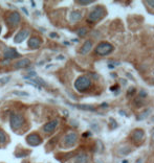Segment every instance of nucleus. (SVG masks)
<instances>
[{
  "label": "nucleus",
  "instance_id": "nucleus-29",
  "mask_svg": "<svg viewBox=\"0 0 154 163\" xmlns=\"http://www.w3.org/2000/svg\"><path fill=\"white\" fill-rule=\"evenodd\" d=\"M11 80V78L10 76H6V78H0V84H2V85H4V84H7Z\"/></svg>",
  "mask_w": 154,
  "mask_h": 163
},
{
  "label": "nucleus",
  "instance_id": "nucleus-3",
  "mask_svg": "<svg viewBox=\"0 0 154 163\" xmlns=\"http://www.w3.org/2000/svg\"><path fill=\"white\" fill-rule=\"evenodd\" d=\"M106 14H107V11L104 6H97L89 12L88 17H87V21L89 23H96V22L100 21V20L106 16Z\"/></svg>",
  "mask_w": 154,
  "mask_h": 163
},
{
  "label": "nucleus",
  "instance_id": "nucleus-25",
  "mask_svg": "<svg viewBox=\"0 0 154 163\" xmlns=\"http://www.w3.org/2000/svg\"><path fill=\"white\" fill-rule=\"evenodd\" d=\"M135 92H136V89H135V87H130V88H128V90H127V97H130V96H133L135 94Z\"/></svg>",
  "mask_w": 154,
  "mask_h": 163
},
{
  "label": "nucleus",
  "instance_id": "nucleus-39",
  "mask_svg": "<svg viewBox=\"0 0 154 163\" xmlns=\"http://www.w3.org/2000/svg\"><path fill=\"white\" fill-rule=\"evenodd\" d=\"M107 67H108L109 69H114V68H115V66L111 65V64H108V66H107Z\"/></svg>",
  "mask_w": 154,
  "mask_h": 163
},
{
  "label": "nucleus",
  "instance_id": "nucleus-43",
  "mask_svg": "<svg viewBox=\"0 0 154 163\" xmlns=\"http://www.w3.org/2000/svg\"><path fill=\"white\" fill-rule=\"evenodd\" d=\"M73 42H74V43H78V42H79V40H78V39H73Z\"/></svg>",
  "mask_w": 154,
  "mask_h": 163
},
{
  "label": "nucleus",
  "instance_id": "nucleus-9",
  "mask_svg": "<svg viewBox=\"0 0 154 163\" xmlns=\"http://www.w3.org/2000/svg\"><path fill=\"white\" fill-rule=\"evenodd\" d=\"M30 35V30L29 28H22L20 29L19 32H17L16 35H15L14 37V42L16 43V44H20V43L24 42L26 39H29Z\"/></svg>",
  "mask_w": 154,
  "mask_h": 163
},
{
  "label": "nucleus",
  "instance_id": "nucleus-37",
  "mask_svg": "<svg viewBox=\"0 0 154 163\" xmlns=\"http://www.w3.org/2000/svg\"><path fill=\"white\" fill-rule=\"evenodd\" d=\"M64 59H65V58H64V55H58V57H57V60H64Z\"/></svg>",
  "mask_w": 154,
  "mask_h": 163
},
{
  "label": "nucleus",
  "instance_id": "nucleus-36",
  "mask_svg": "<svg viewBox=\"0 0 154 163\" xmlns=\"http://www.w3.org/2000/svg\"><path fill=\"white\" fill-rule=\"evenodd\" d=\"M101 107H102V108H107V107H108V104H107V103H103L102 105H101Z\"/></svg>",
  "mask_w": 154,
  "mask_h": 163
},
{
  "label": "nucleus",
  "instance_id": "nucleus-21",
  "mask_svg": "<svg viewBox=\"0 0 154 163\" xmlns=\"http://www.w3.org/2000/svg\"><path fill=\"white\" fill-rule=\"evenodd\" d=\"M131 152H132V149L130 146H123L119 149V155H120V156H127Z\"/></svg>",
  "mask_w": 154,
  "mask_h": 163
},
{
  "label": "nucleus",
  "instance_id": "nucleus-35",
  "mask_svg": "<svg viewBox=\"0 0 154 163\" xmlns=\"http://www.w3.org/2000/svg\"><path fill=\"white\" fill-rule=\"evenodd\" d=\"M119 113L120 114V115H122V116H127V115H126V112L125 111H122V110H120L119 111Z\"/></svg>",
  "mask_w": 154,
  "mask_h": 163
},
{
  "label": "nucleus",
  "instance_id": "nucleus-2",
  "mask_svg": "<svg viewBox=\"0 0 154 163\" xmlns=\"http://www.w3.org/2000/svg\"><path fill=\"white\" fill-rule=\"evenodd\" d=\"M25 126V117L23 114L13 112L10 115V127L13 131H19Z\"/></svg>",
  "mask_w": 154,
  "mask_h": 163
},
{
  "label": "nucleus",
  "instance_id": "nucleus-19",
  "mask_svg": "<svg viewBox=\"0 0 154 163\" xmlns=\"http://www.w3.org/2000/svg\"><path fill=\"white\" fill-rule=\"evenodd\" d=\"M30 82H33V83H35L36 85H38V86H40L41 88L42 87H47V84L45 83V81L44 80H42V78H32V80H30Z\"/></svg>",
  "mask_w": 154,
  "mask_h": 163
},
{
  "label": "nucleus",
  "instance_id": "nucleus-4",
  "mask_svg": "<svg viewBox=\"0 0 154 163\" xmlns=\"http://www.w3.org/2000/svg\"><path fill=\"white\" fill-rule=\"evenodd\" d=\"M114 50V47L111 43L109 42H105V41H102L99 44L97 45V47L94 48V51L97 55L100 57H106V55H109L110 53H112Z\"/></svg>",
  "mask_w": 154,
  "mask_h": 163
},
{
  "label": "nucleus",
  "instance_id": "nucleus-16",
  "mask_svg": "<svg viewBox=\"0 0 154 163\" xmlns=\"http://www.w3.org/2000/svg\"><path fill=\"white\" fill-rule=\"evenodd\" d=\"M83 18V15H82V12L80 11H73L70 12V14H69V21L71 22V23H76V22H79L80 20Z\"/></svg>",
  "mask_w": 154,
  "mask_h": 163
},
{
  "label": "nucleus",
  "instance_id": "nucleus-45",
  "mask_svg": "<svg viewBox=\"0 0 154 163\" xmlns=\"http://www.w3.org/2000/svg\"><path fill=\"white\" fill-rule=\"evenodd\" d=\"M1 30H2V27H1V25H0V34H1Z\"/></svg>",
  "mask_w": 154,
  "mask_h": 163
},
{
  "label": "nucleus",
  "instance_id": "nucleus-22",
  "mask_svg": "<svg viewBox=\"0 0 154 163\" xmlns=\"http://www.w3.org/2000/svg\"><path fill=\"white\" fill-rule=\"evenodd\" d=\"M77 35L80 38H84L85 36L88 34V28L87 27H80L79 29H77Z\"/></svg>",
  "mask_w": 154,
  "mask_h": 163
},
{
  "label": "nucleus",
  "instance_id": "nucleus-15",
  "mask_svg": "<svg viewBox=\"0 0 154 163\" xmlns=\"http://www.w3.org/2000/svg\"><path fill=\"white\" fill-rule=\"evenodd\" d=\"M89 162V156L85 152L79 153L78 155L74 156V163H88Z\"/></svg>",
  "mask_w": 154,
  "mask_h": 163
},
{
  "label": "nucleus",
  "instance_id": "nucleus-41",
  "mask_svg": "<svg viewBox=\"0 0 154 163\" xmlns=\"http://www.w3.org/2000/svg\"><path fill=\"white\" fill-rule=\"evenodd\" d=\"M151 139H152V141H154V130L152 132V136H151Z\"/></svg>",
  "mask_w": 154,
  "mask_h": 163
},
{
  "label": "nucleus",
  "instance_id": "nucleus-8",
  "mask_svg": "<svg viewBox=\"0 0 154 163\" xmlns=\"http://www.w3.org/2000/svg\"><path fill=\"white\" fill-rule=\"evenodd\" d=\"M59 123H60V121H59V119H51L48 122H46L44 126L42 127V131L44 132L45 134H51L53 133V132L57 130Z\"/></svg>",
  "mask_w": 154,
  "mask_h": 163
},
{
  "label": "nucleus",
  "instance_id": "nucleus-34",
  "mask_svg": "<svg viewBox=\"0 0 154 163\" xmlns=\"http://www.w3.org/2000/svg\"><path fill=\"white\" fill-rule=\"evenodd\" d=\"M88 136H91V133H90V132H87V133H84V134H83V137H88Z\"/></svg>",
  "mask_w": 154,
  "mask_h": 163
},
{
  "label": "nucleus",
  "instance_id": "nucleus-42",
  "mask_svg": "<svg viewBox=\"0 0 154 163\" xmlns=\"http://www.w3.org/2000/svg\"><path fill=\"white\" fill-rule=\"evenodd\" d=\"M122 163H129V161H128L127 159H124V160L122 161Z\"/></svg>",
  "mask_w": 154,
  "mask_h": 163
},
{
  "label": "nucleus",
  "instance_id": "nucleus-1",
  "mask_svg": "<svg viewBox=\"0 0 154 163\" xmlns=\"http://www.w3.org/2000/svg\"><path fill=\"white\" fill-rule=\"evenodd\" d=\"M92 80L88 75H80L73 83V87L79 93H85L92 87Z\"/></svg>",
  "mask_w": 154,
  "mask_h": 163
},
{
  "label": "nucleus",
  "instance_id": "nucleus-12",
  "mask_svg": "<svg viewBox=\"0 0 154 163\" xmlns=\"http://www.w3.org/2000/svg\"><path fill=\"white\" fill-rule=\"evenodd\" d=\"M42 45V40L40 37L38 36H34V37H30L27 40V46L30 49H39Z\"/></svg>",
  "mask_w": 154,
  "mask_h": 163
},
{
  "label": "nucleus",
  "instance_id": "nucleus-38",
  "mask_svg": "<svg viewBox=\"0 0 154 163\" xmlns=\"http://www.w3.org/2000/svg\"><path fill=\"white\" fill-rule=\"evenodd\" d=\"M135 163H143V159H142V158H138V159H136Z\"/></svg>",
  "mask_w": 154,
  "mask_h": 163
},
{
  "label": "nucleus",
  "instance_id": "nucleus-17",
  "mask_svg": "<svg viewBox=\"0 0 154 163\" xmlns=\"http://www.w3.org/2000/svg\"><path fill=\"white\" fill-rule=\"evenodd\" d=\"M151 109L150 108H148V109H145L143 112H140V115L137 116V120L138 121H142V120H145V119H147L149 116H150V114H151Z\"/></svg>",
  "mask_w": 154,
  "mask_h": 163
},
{
  "label": "nucleus",
  "instance_id": "nucleus-31",
  "mask_svg": "<svg viewBox=\"0 0 154 163\" xmlns=\"http://www.w3.org/2000/svg\"><path fill=\"white\" fill-rule=\"evenodd\" d=\"M147 6H149L151 9H154V0H149V1H146Z\"/></svg>",
  "mask_w": 154,
  "mask_h": 163
},
{
  "label": "nucleus",
  "instance_id": "nucleus-28",
  "mask_svg": "<svg viewBox=\"0 0 154 163\" xmlns=\"http://www.w3.org/2000/svg\"><path fill=\"white\" fill-rule=\"evenodd\" d=\"M30 153H26V152H18V153H16V157L17 158H23V157H26Z\"/></svg>",
  "mask_w": 154,
  "mask_h": 163
},
{
  "label": "nucleus",
  "instance_id": "nucleus-32",
  "mask_svg": "<svg viewBox=\"0 0 154 163\" xmlns=\"http://www.w3.org/2000/svg\"><path fill=\"white\" fill-rule=\"evenodd\" d=\"M49 37L50 38H58L59 36H58V34H56V32H51V34H49Z\"/></svg>",
  "mask_w": 154,
  "mask_h": 163
},
{
  "label": "nucleus",
  "instance_id": "nucleus-24",
  "mask_svg": "<svg viewBox=\"0 0 154 163\" xmlns=\"http://www.w3.org/2000/svg\"><path fill=\"white\" fill-rule=\"evenodd\" d=\"M77 3L80 4L81 6H90V4L94 3L93 0H78Z\"/></svg>",
  "mask_w": 154,
  "mask_h": 163
},
{
  "label": "nucleus",
  "instance_id": "nucleus-7",
  "mask_svg": "<svg viewBox=\"0 0 154 163\" xmlns=\"http://www.w3.org/2000/svg\"><path fill=\"white\" fill-rule=\"evenodd\" d=\"M26 143L30 146H38L42 143V137L38 133H30L25 137Z\"/></svg>",
  "mask_w": 154,
  "mask_h": 163
},
{
  "label": "nucleus",
  "instance_id": "nucleus-5",
  "mask_svg": "<svg viewBox=\"0 0 154 163\" xmlns=\"http://www.w3.org/2000/svg\"><path fill=\"white\" fill-rule=\"evenodd\" d=\"M79 140V135L77 132H68L67 134H65V136L62 139V144L65 147H73L77 144Z\"/></svg>",
  "mask_w": 154,
  "mask_h": 163
},
{
  "label": "nucleus",
  "instance_id": "nucleus-44",
  "mask_svg": "<svg viewBox=\"0 0 154 163\" xmlns=\"http://www.w3.org/2000/svg\"><path fill=\"white\" fill-rule=\"evenodd\" d=\"M32 6H33V7H35V6H36V3H35L34 1H32Z\"/></svg>",
  "mask_w": 154,
  "mask_h": 163
},
{
  "label": "nucleus",
  "instance_id": "nucleus-23",
  "mask_svg": "<svg viewBox=\"0 0 154 163\" xmlns=\"http://www.w3.org/2000/svg\"><path fill=\"white\" fill-rule=\"evenodd\" d=\"M37 78V72H36V71H30V72H27L26 75H23V78L27 81L32 80V78Z\"/></svg>",
  "mask_w": 154,
  "mask_h": 163
},
{
  "label": "nucleus",
  "instance_id": "nucleus-33",
  "mask_svg": "<svg viewBox=\"0 0 154 163\" xmlns=\"http://www.w3.org/2000/svg\"><path fill=\"white\" fill-rule=\"evenodd\" d=\"M21 11H22L23 13H24L25 15H29V11H27V9H25V7H23V6H22V7H21Z\"/></svg>",
  "mask_w": 154,
  "mask_h": 163
},
{
  "label": "nucleus",
  "instance_id": "nucleus-30",
  "mask_svg": "<svg viewBox=\"0 0 154 163\" xmlns=\"http://www.w3.org/2000/svg\"><path fill=\"white\" fill-rule=\"evenodd\" d=\"M134 104H135V105H136L137 107L143 106V105H144V99H142V98H136V99H135V101H134Z\"/></svg>",
  "mask_w": 154,
  "mask_h": 163
},
{
  "label": "nucleus",
  "instance_id": "nucleus-20",
  "mask_svg": "<svg viewBox=\"0 0 154 163\" xmlns=\"http://www.w3.org/2000/svg\"><path fill=\"white\" fill-rule=\"evenodd\" d=\"M9 141L7 139V135L3 130H0V146H6Z\"/></svg>",
  "mask_w": 154,
  "mask_h": 163
},
{
  "label": "nucleus",
  "instance_id": "nucleus-10",
  "mask_svg": "<svg viewBox=\"0 0 154 163\" xmlns=\"http://www.w3.org/2000/svg\"><path fill=\"white\" fill-rule=\"evenodd\" d=\"M145 131H144L143 129H134L133 131L131 132V135H130V137H131L132 141L134 142V143L138 144L140 142H143L144 139H145Z\"/></svg>",
  "mask_w": 154,
  "mask_h": 163
},
{
  "label": "nucleus",
  "instance_id": "nucleus-26",
  "mask_svg": "<svg viewBox=\"0 0 154 163\" xmlns=\"http://www.w3.org/2000/svg\"><path fill=\"white\" fill-rule=\"evenodd\" d=\"M147 96H148V93L146 92V90H144V89H140V93H138V98L145 99L146 97H147Z\"/></svg>",
  "mask_w": 154,
  "mask_h": 163
},
{
  "label": "nucleus",
  "instance_id": "nucleus-13",
  "mask_svg": "<svg viewBox=\"0 0 154 163\" xmlns=\"http://www.w3.org/2000/svg\"><path fill=\"white\" fill-rule=\"evenodd\" d=\"M92 47H93V42H92L91 40H86L80 48V53L83 55H87V53H89L91 51Z\"/></svg>",
  "mask_w": 154,
  "mask_h": 163
},
{
  "label": "nucleus",
  "instance_id": "nucleus-27",
  "mask_svg": "<svg viewBox=\"0 0 154 163\" xmlns=\"http://www.w3.org/2000/svg\"><path fill=\"white\" fill-rule=\"evenodd\" d=\"M13 94H15V95L17 96H29L30 94L27 92H24V91H14Z\"/></svg>",
  "mask_w": 154,
  "mask_h": 163
},
{
  "label": "nucleus",
  "instance_id": "nucleus-11",
  "mask_svg": "<svg viewBox=\"0 0 154 163\" xmlns=\"http://www.w3.org/2000/svg\"><path fill=\"white\" fill-rule=\"evenodd\" d=\"M19 57H20V53L13 47H7L3 50V58L7 61L14 60V59H17Z\"/></svg>",
  "mask_w": 154,
  "mask_h": 163
},
{
  "label": "nucleus",
  "instance_id": "nucleus-40",
  "mask_svg": "<svg viewBox=\"0 0 154 163\" xmlns=\"http://www.w3.org/2000/svg\"><path fill=\"white\" fill-rule=\"evenodd\" d=\"M110 75H111L112 78H117V74H116V73H113V72H112V73H111V74H110Z\"/></svg>",
  "mask_w": 154,
  "mask_h": 163
},
{
  "label": "nucleus",
  "instance_id": "nucleus-14",
  "mask_svg": "<svg viewBox=\"0 0 154 163\" xmlns=\"http://www.w3.org/2000/svg\"><path fill=\"white\" fill-rule=\"evenodd\" d=\"M32 64V62H30V59L27 58H23V59H20V60H18L16 63L14 64V67L16 68V69H22V68H26L30 66Z\"/></svg>",
  "mask_w": 154,
  "mask_h": 163
},
{
  "label": "nucleus",
  "instance_id": "nucleus-6",
  "mask_svg": "<svg viewBox=\"0 0 154 163\" xmlns=\"http://www.w3.org/2000/svg\"><path fill=\"white\" fill-rule=\"evenodd\" d=\"M6 21L7 26H9L10 28L14 29V28H16V27H18V25L21 22V15L16 11L12 12L11 14L6 17Z\"/></svg>",
  "mask_w": 154,
  "mask_h": 163
},
{
  "label": "nucleus",
  "instance_id": "nucleus-46",
  "mask_svg": "<svg viewBox=\"0 0 154 163\" xmlns=\"http://www.w3.org/2000/svg\"><path fill=\"white\" fill-rule=\"evenodd\" d=\"M153 76H154V70H153Z\"/></svg>",
  "mask_w": 154,
  "mask_h": 163
},
{
  "label": "nucleus",
  "instance_id": "nucleus-18",
  "mask_svg": "<svg viewBox=\"0 0 154 163\" xmlns=\"http://www.w3.org/2000/svg\"><path fill=\"white\" fill-rule=\"evenodd\" d=\"M73 107L83 111H96V107L91 105H73Z\"/></svg>",
  "mask_w": 154,
  "mask_h": 163
}]
</instances>
